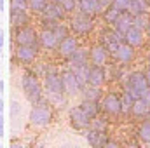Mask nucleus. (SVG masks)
<instances>
[{
	"mask_svg": "<svg viewBox=\"0 0 150 148\" xmlns=\"http://www.w3.org/2000/svg\"><path fill=\"white\" fill-rule=\"evenodd\" d=\"M21 89L26 96V99L33 105L42 99V85L38 82L37 75L32 72H25L21 75Z\"/></svg>",
	"mask_w": 150,
	"mask_h": 148,
	"instance_id": "f257e3e1",
	"label": "nucleus"
},
{
	"mask_svg": "<svg viewBox=\"0 0 150 148\" xmlns=\"http://www.w3.org/2000/svg\"><path fill=\"white\" fill-rule=\"evenodd\" d=\"M45 92H47V98L52 103L63 101L65 87H63L61 75H58L56 72H47V75H45Z\"/></svg>",
	"mask_w": 150,
	"mask_h": 148,
	"instance_id": "f03ea898",
	"label": "nucleus"
},
{
	"mask_svg": "<svg viewBox=\"0 0 150 148\" xmlns=\"http://www.w3.org/2000/svg\"><path fill=\"white\" fill-rule=\"evenodd\" d=\"M51 118H52V110H51V106L47 103H42V101L33 103L32 111H30V122L33 125L44 127V125H47L51 122Z\"/></svg>",
	"mask_w": 150,
	"mask_h": 148,
	"instance_id": "7ed1b4c3",
	"label": "nucleus"
},
{
	"mask_svg": "<svg viewBox=\"0 0 150 148\" xmlns=\"http://www.w3.org/2000/svg\"><path fill=\"white\" fill-rule=\"evenodd\" d=\"M12 38H14L16 45H33V47H38V35L32 26H26V25L25 26H16L14 33H12Z\"/></svg>",
	"mask_w": 150,
	"mask_h": 148,
	"instance_id": "20e7f679",
	"label": "nucleus"
},
{
	"mask_svg": "<svg viewBox=\"0 0 150 148\" xmlns=\"http://www.w3.org/2000/svg\"><path fill=\"white\" fill-rule=\"evenodd\" d=\"M149 87L147 84V77L142 72H134V73L129 75V80H127V94L136 99V98H142V92Z\"/></svg>",
	"mask_w": 150,
	"mask_h": 148,
	"instance_id": "39448f33",
	"label": "nucleus"
},
{
	"mask_svg": "<svg viewBox=\"0 0 150 148\" xmlns=\"http://www.w3.org/2000/svg\"><path fill=\"white\" fill-rule=\"evenodd\" d=\"M93 28H94V21H93V16L91 14H86V12L80 11L77 16H74V19H72V30H74L75 33L86 35Z\"/></svg>",
	"mask_w": 150,
	"mask_h": 148,
	"instance_id": "423d86ee",
	"label": "nucleus"
},
{
	"mask_svg": "<svg viewBox=\"0 0 150 148\" xmlns=\"http://www.w3.org/2000/svg\"><path fill=\"white\" fill-rule=\"evenodd\" d=\"M42 14H44V23H45V25L51 23V25L54 26L56 23H59V21L65 18V9H63L61 4L51 2V4L45 5V9L42 11Z\"/></svg>",
	"mask_w": 150,
	"mask_h": 148,
	"instance_id": "0eeeda50",
	"label": "nucleus"
},
{
	"mask_svg": "<svg viewBox=\"0 0 150 148\" xmlns=\"http://www.w3.org/2000/svg\"><path fill=\"white\" fill-rule=\"evenodd\" d=\"M101 40H103V45L107 47V51L115 54L119 44L124 42V35L120 32H117L115 28L113 30H105V32H101Z\"/></svg>",
	"mask_w": 150,
	"mask_h": 148,
	"instance_id": "6e6552de",
	"label": "nucleus"
},
{
	"mask_svg": "<svg viewBox=\"0 0 150 148\" xmlns=\"http://www.w3.org/2000/svg\"><path fill=\"white\" fill-rule=\"evenodd\" d=\"M61 80H63V87H65V92L67 94H77V92H80L82 91V82L77 78V75L72 72V70H68V72H63L61 73Z\"/></svg>",
	"mask_w": 150,
	"mask_h": 148,
	"instance_id": "1a4fd4ad",
	"label": "nucleus"
},
{
	"mask_svg": "<svg viewBox=\"0 0 150 148\" xmlns=\"http://www.w3.org/2000/svg\"><path fill=\"white\" fill-rule=\"evenodd\" d=\"M70 124L75 129H86V127L91 125V118L87 117V113L80 106H75V108L70 110Z\"/></svg>",
	"mask_w": 150,
	"mask_h": 148,
	"instance_id": "9d476101",
	"label": "nucleus"
},
{
	"mask_svg": "<svg viewBox=\"0 0 150 148\" xmlns=\"http://www.w3.org/2000/svg\"><path fill=\"white\" fill-rule=\"evenodd\" d=\"M14 52H16V58L25 65L33 63V59L37 58V47L33 45H16Z\"/></svg>",
	"mask_w": 150,
	"mask_h": 148,
	"instance_id": "9b49d317",
	"label": "nucleus"
},
{
	"mask_svg": "<svg viewBox=\"0 0 150 148\" xmlns=\"http://www.w3.org/2000/svg\"><path fill=\"white\" fill-rule=\"evenodd\" d=\"M77 47H79L77 38L72 37V35H68V37H65L63 40H59V44H58V52H59L61 56H65V58H70L75 52Z\"/></svg>",
	"mask_w": 150,
	"mask_h": 148,
	"instance_id": "f8f14e48",
	"label": "nucleus"
},
{
	"mask_svg": "<svg viewBox=\"0 0 150 148\" xmlns=\"http://www.w3.org/2000/svg\"><path fill=\"white\" fill-rule=\"evenodd\" d=\"M133 18H134L133 14H129L127 11H122V12L117 16V19L113 21L112 25L115 26V30H117V32H120V33L124 35V33L133 26Z\"/></svg>",
	"mask_w": 150,
	"mask_h": 148,
	"instance_id": "ddd939ff",
	"label": "nucleus"
},
{
	"mask_svg": "<svg viewBox=\"0 0 150 148\" xmlns=\"http://www.w3.org/2000/svg\"><path fill=\"white\" fill-rule=\"evenodd\" d=\"M105 80H107V75H105L103 66L93 65V66L89 68V77H87V84H89V85H96V87H100V85L105 84Z\"/></svg>",
	"mask_w": 150,
	"mask_h": 148,
	"instance_id": "4468645a",
	"label": "nucleus"
},
{
	"mask_svg": "<svg viewBox=\"0 0 150 148\" xmlns=\"http://www.w3.org/2000/svg\"><path fill=\"white\" fill-rule=\"evenodd\" d=\"M38 44H40L42 47H45V49H54V47H58L59 40L56 38L52 28H45V30L38 35Z\"/></svg>",
	"mask_w": 150,
	"mask_h": 148,
	"instance_id": "2eb2a0df",
	"label": "nucleus"
},
{
	"mask_svg": "<svg viewBox=\"0 0 150 148\" xmlns=\"http://www.w3.org/2000/svg\"><path fill=\"white\" fill-rule=\"evenodd\" d=\"M101 108L107 111V113H112V115L120 113V98H119L117 94H108V96H105Z\"/></svg>",
	"mask_w": 150,
	"mask_h": 148,
	"instance_id": "dca6fc26",
	"label": "nucleus"
},
{
	"mask_svg": "<svg viewBox=\"0 0 150 148\" xmlns=\"http://www.w3.org/2000/svg\"><path fill=\"white\" fill-rule=\"evenodd\" d=\"M115 56H117V59H119V61H122V63L131 61V59H133V56H134L133 45H129L127 42H120V44H119V47H117V51H115Z\"/></svg>",
	"mask_w": 150,
	"mask_h": 148,
	"instance_id": "f3484780",
	"label": "nucleus"
},
{
	"mask_svg": "<svg viewBox=\"0 0 150 148\" xmlns=\"http://www.w3.org/2000/svg\"><path fill=\"white\" fill-rule=\"evenodd\" d=\"M79 9L82 12H86V14H91V16H94V14L103 11L98 0H79Z\"/></svg>",
	"mask_w": 150,
	"mask_h": 148,
	"instance_id": "a211bd4d",
	"label": "nucleus"
},
{
	"mask_svg": "<svg viewBox=\"0 0 150 148\" xmlns=\"http://www.w3.org/2000/svg\"><path fill=\"white\" fill-rule=\"evenodd\" d=\"M124 42H127L129 45H140L142 44V28H138V26H131L126 33H124Z\"/></svg>",
	"mask_w": 150,
	"mask_h": 148,
	"instance_id": "6ab92c4d",
	"label": "nucleus"
},
{
	"mask_svg": "<svg viewBox=\"0 0 150 148\" xmlns=\"http://www.w3.org/2000/svg\"><path fill=\"white\" fill-rule=\"evenodd\" d=\"M91 61H93V65H98V66L105 65V61H107V47L105 45L93 47L91 49Z\"/></svg>",
	"mask_w": 150,
	"mask_h": 148,
	"instance_id": "aec40b11",
	"label": "nucleus"
},
{
	"mask_svg": "<svg viewBox=\"0 0 150 148\" xmlns=\"http://www.w3.org/2000/svg\"><path fill=\"white\" fill-rule=\"evenodd\" d=\"M86 138H87L89 145H93V147H105V143H107V138H105V132L103 131L91 129Z\"/></svg>",
	"mask_w": 150,
	"mask_h": 148,
	"instance_id": "412c9836",
	"label": "nucleus"
},
{
	"mask_svg": "<svg viewBox=\"0 0 150 148\" xmlns=\"http://www.w3.org/2000/svg\"><path fill=\"white\" fill-rule=\"evenodd\" d=\"M150 110V103L147 99H143V98H136V99H133V106H131V111L134 113V115H147Z\"/></svg>",
	"mask_w": 150,
	"mask_h": 148,
	"instance_id": "4be33fe9",
	"label": "nucleus"
},
{
	"mask_svg": "<svg viewBox=\"0 0 150 148\" xmlns=\"http://www.w3.org/2000/svg\"><path fill=\"white\" fill-rule=\"evenodd\" d=\"M126 11L129 14H133V16H138V14H142V12L147 11V2L145 0H129Z\"/></svg>",
	"mask_w": 150,
	"mask_h": 148,
	"instance_id": "5701e85b",
	"label": "nucleus"
},
{
	"mask_svg": "<svg viewBox=\"0 0 150 148\" xmlns=\"http://www.w3.org/2000/svg\"><path fill=\"white\" fill-rule=\"evenodd\" d=\"M28 23V14L26 11H11V25L16 26H25Z\"/></svg>",
	"mask_w": 150,
	"mask_h": 148,
	"instance_id": "b1692460",
	"label": "nucleus"
},
{
	"mask_svg": "<svg viewBox=\"0 0 150 148\" xmlns=\"http://www.w3.org/2000/svg\"><path fill=\"white\" fill-rule=\"evenodd\" d=\"M72 72L82 82V85L87 84V77H89V65L87 63H84V65H72Z\"/></svg>",
	"mask_w": 150,
	"mask_h": 148,
	"instance_id": "393cba45",
	"label": "nucleus"
},
{
	"mask_svg": "<svg viewBox=\"0 0 150 148\" xmlns=\"http://www.w3.org/2000/svg\"><path fill=\"white\" fill-rule=\"evenodd\" d=\"M80 108L87 113V117H89L91 120L96 118V115H98V111H100L98 101H91V99H84V103L80 105Z\"/></svg>",
	"mask_w": 150,
	"mask_h": 148,
	"instance_id": "a878e982",
	"label": "nucleus"
},
{
	"mask_svg": "<svg viewBox=\"0 0 150 148\" xmlns=\"http://www.w3.org/2000/svg\"><path fill=\"white\" fill-rule=\"evenodd\" d=\"M70 59H72V65H84V63H87V59H89V52L86 51V49H75V52L70 56Z\"/></svg>",
	"mask_w": 150,
	"mask_h": 148,
	"instance_id": "bb28decb",
	"label": "nucleus"
},
{
	"mask_svg": "<svg viewBox=\"0 0 150 148\" xmlns=\"http://www.w3.org/2000/svg\"><path fill=\"white\" fill-rule=\"evenodd\" d=\"M82 91H84V98H86V99H91V101H98L100 96H101L100 87H96V85H89V87L84 85Z\"/></svg>",
	"mask_w": 150,
	"mask_h": 148,
	"instance_id": "cd10ccee",
	"label": "nucleus"
},
{
	"mask_svg": "<svg viewBox=\"0 0 150 148\" xmlns=\"http://www.w3.org/2000/svg\"><path fill=\"white\" fill-rule=\"evenodd\" d=\"M149 23H150V18L147 16V12H142V14H138V16H134L133 18V25L134 26H138V28H147L149 26Z\"/></svg>",
	"mask_w": 150,
	"mask_h": 148,
	"instance_id": "c85d7f7f",
	"label": "nucleus"
},
{
	"mask_svg": "<svg viewBox=\"0 0 150 148\" xmlns=\"http://www.w3.org/2000/svg\"><path fill=\"white\" fill-rule=\"evenodd\" d=\"M138 136H140L142 141L150 143V120H147V122L142 124V127H140V131H138Z\"/></svg>",
	"mask_w": 150,
	"mask_h": 148,
	"instance_id": "c756f323",
	"label": "nucleus"
},
{
	"mask_svg": "<svg viewBox=\"0 0 150 148\" xmlns=\"http://www.w3.org/2000/svg\"><path fill=\"white\" fill-rule=\"evenodd\" d=\"M52 28V32H54V35L58 40H63L65 37H68V28L65 26V25H61V23H56L54 26H51Z\"/></svg>",
	"mask_w": 150,
	"mask_h": 148,
	"instance_id": "7c9ffc66",
	"label": "nucleus"
},
{
	"mask_svg": "<svg viewBox=\"0 0 150 148\" xmlns=\"http://www.w3.org/2000/svg\"><path fill=\"white\" fill-rule=\"evenodd\" d=\"M120 14V11L119 9H115L113 5H108L107 9H105V14H103V18L107 19V23H113L115 19H117V16Z\"/></svg>",
	"mask_w": 150,
	"mask_h": 148,
	"instance_id": "2f4dec72",
	"label": "nucleus"
},
{
	"mask_svg": "<svg viewBox=\"0 0 150 148\" xmlns=\"http://www.w3.org/2000/svg\"><path fill=\"white\" fill-rule=\"evenodd\" d=\"M47 5V0H28V9L33 12H42Z\"/></svg>",
	"mask_w": 150,
	"mask_h": 148,
	"instance_id": "473e14b6",
	"label": "nucleus"
},
{
	"mask_svg": "<svg viewBox=\"0 0 150 148\" xmlns=\"http://www.w3.org/2000/svg\"><path fill=\"white\" fill-rule=\"evenodd\" d=\"M131 106H133V98L126 92L124 98H120V111H131Z\"/></svg>",
	"mask_w": 150,
	"mask_h": 148,
	"instance_id": "72a5a7b5",
	"label": "nucleus"
},
{
	"mask_svg": "<svg viewBox=\"0 0 150 148\" xmlns=\"http://www.w3.org/2000/svg\"><path fill=\"white\" fill-rule=\"evenodd\" d=\"M28 0H11V11H26Z\"/></svg>",
	"mask_w": 150,
	"mask_h": 148,
	"instance_id": "f704fd0d",
	"label": "nucleus"
},
{
	"mask_svg": "<svg viewBox=\"0 0 150 148\" xmlns=\"http://www.w3.org/2000/svg\"><path fill=\"white\" fill-rule=\"evenodd\" d=\"M61 5H63V9H65V12H70V11H75V0H63L61 2Z\"/></svg>",
	"mask_w": 150,
	"mask_h": 148,
	"instance_id": "c9c22d12",
	"label": "nucleus"
},
{
	"mask_svg": "<svg viewBox=\"0 0 150 148\" xmlns=\"http://www.w3.org/2000/svg\"><path fill=\"white\" fill-rule=\"evenodd\" d=\"M127 2H129V0H113L112 5L115 7V9H119V11L122 12V11H126V7H127Z\"/></svg>",
	"mask_w": 150,
	"mask_h": 148,
	"instance_id": "e433bc0d",
	"label": "nucleus"
},
{
	"mask_svg": "<svg viewBox=\"0 0 150 148\" xmlns=\"http://www.w3.org/2000/svg\"><path fill=\"white\" fill-rule=\"evenodd\" d=\"M91 129H96V131H103V132H105L107 125H105V122H100V120H91Z\"/></svg>",
	"mask_w": 150,
	"mask_h": 148,
	"instance_id": "4c0bfd02",
	"label": "nucleus"
},
{
	"mask_svg": "<svg viewBox=\"0 0 150 148\" xmlns=\"http://www.w3.org/2000/svg\"><path fill=\"white\" fill-rule=\"evenodd\" d=\"M98 2H100V5H101V9L105 11V9H107L108 5H112V2H113V0H98Z\"/></svg>",
	"mask_w": 150,
	"mask_h": 148,
	"instance_id": "58836bf2",
	"label": "nucleus"
},
{
	"mask_svg": "<svg viewBox=\"0 0 150 148\" xmlns=\"http://www.w3.org/2000/svg\"><path fill=\"white\" fill-rule=\"evenodd\" d=\"M142 98H143V99H147V101L150 103V89H149V87H147V89L142 92Z\"/></svg>",
	"mask_w": 150,
	"mask_h": 148,
	"instance_id": "ea45409f",
	"label": "nucleus"
},
{
	"mask_svg": "<svg viewBox=\"0 0 150 148\" xmlns=\"http://www.w3.org/2000/svg\"><path fill=\"white\" fill-rule=\"evenodd\" d=\"M4 47V32L0 30V49Z\"/></svg>",
	"mask_w": 150,
	"mask_h": 148,
	"instance_id": "a19ab883",
	"label": "nucleus"
},
{
	"mask_svg": "<svg viewBox=\"0 0 150 148\" xmlns=\"http://www.w3.org/2000/svg\"><path fill=\"white\" fill-rule=\"evenodd\" d=\"M145 77H147V84H149V87H150V70L145 73Z\"/></svg>",
	"mask_w": 150,
	"mask_h": 148,
	"instance_id": "79ce46f5",
	"label": "nucleus"
},
{
	"mask_svg": "<svg viewBox=\"0 0 150 148\" xmlns=\"http://www.w3.org/2000/svg\"><path fill=\"white\" fill-rule=\"evenodd\" d=\"M51 2H56V4H61L63 0H51Z\"/></svg>",
	"mask_w": 150,
	"mask_h": 148,
	"instance_id": "37998d69",
	"label": "nucleus"
},
{
	"mask_svg": "<svg viewBox=\"0 0 150 148\" xmlns=\"http://www.w3.org/2000/svg\"><path fill=\"white\" fill-rule=\"evenodd\" d=\"M147 30H149V37H150V23H149V26H147Z\"/></svg>",
	"mask_w": 150,
	"mask_h": 148,
	"instance_id": "c03bdc74",
	"label": "nucleus"
}]
</instances>
